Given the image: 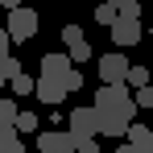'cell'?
Here are the masks:
<instances>
[{
    "mask_svg": "<svg viewBox=\"0 0 153 153\" xmlns=\"http://www.w3.org/2000/svg\"><path fill=\"white\" fill-rule=\"evenodd\" d=\"M79 87H83V75H79V71H71V75L62 79V91H66V95H71V91H79Z\"/></svg>",
    "mask_w": 153,
    "mask_h": 153,
    "instance_id": "cell-22",
    "label": "cell"
},
{
    "mask_svg": "<svg viewBox=\"0 0 153 153\" xmlns=\"http://www.w3.org/2000/svg\"><path fill=\"white\" fill-rule=\"evenodd\" d=\"M66 132H71L75 141H91V137L100 132V112H95V108H75V112L66 116Z\"/></svg>",
    "mask_w": 153,
    "mask_h": 153,
    "instance_id": "cell-3",
    "label": "cell"
},
{
    "mask_svg": "<svg viewBox=\"0 0 153 153\" xmlns=\"http://www.w3.org/2000/svg\"><path fill=\"white\" fill-rule=\"evenodd\" d=\"M100 132H103V137H120V141H124V137H128V120H120V116H100Z\"/></svg>",
    "mask_w": 153,
    "mask_h": 153,
    "instance_id": "cell-11",
    "label": "cell"
},
{
    "mask_svg": "<svg viewBox=\"0 0 153 153\" xmlns=\"http://www.w3.org/2000/svg\"><path fill=\"white\" fill-rule=\"evenodd\" d=\"M37 25H42V17H37V8H29V4H21L17 13H8V21H4V29H8L13 42H29V37H37Z\"/></svg>",
    "mask_w": 153,
    "mask_h": 153,
    "instance_id": "cell-2",
    "label": "cell"
},
{
    "mask_svg": "<svg viewBox=\"0 0 153 153\" xmlns=\"http://www.w3.org/2000/svg\"><path fill=\"white\" fill-rule=\"evenodd\" d=\"M42 103H50V108H58V103L66 100V91H62V83H50V79H37V91H33Z\"/></svg>",
    "mask_w": 153,
    "mask_h": 153,
    "instance_id": "cell-9",
    "label": "cell"
},
{
    "mask_svg": "<svg viewBox=\"0 0 153 153\" xmlns=\"http://www.w3.org/2000/svg\"><path fill=\"white\" fill-rule=\"evenodd\" d=\"M95 21H100V25H116V21H120V17H116V8H112V4H108V0H100V4H95Z\"/></svg>",
    "mask_w": 153,
    "mask_h": 153,
    "instance_id": "cell-15",
    "label": "cell"
},
{
    "mask_svg": "<svg viewBox=\"0 0 153 153\" xmlns=\"http://www.w3.org/2000/svg\"><path fill=\"white\" fill-rule=\"evenodd\" d=\"M8 87H13L17 95H33V91H37V79H33V75H17Z\"/></svg>",
    "mask_w": 153,
    "mask_h": 153,
    "instance_id": "cell-16",
    "label": "cell"
},
{
    "mask_svg": "<svg viewBox=\"0 0 153 153\" xmlns=\"http://www.w3.org/2000/svg\"><path fill=\"white\" fill-rule=\"evenodd\" d=\"M128 145H132V153H153V128L145 124H128Z\"/></svg>",
    "mask_w": 153,
    "mask_h": 153,
    "instance_id": "cell-8",
    "label": "cell"
},
{
    "mask_svg": "<svg viewBox=\"0 0 153 153\" xmlns=\"http://www.w3.org/2000/svg\"><path fill=\"white\" fill-rule=\"evenodd\" d=\"M141 37H145V25H141V21H124V17H120V21L112 25V42L124 46V50H128V46H137Z\"/></svg>",
    "mask_w": 153,
    "mask_h": 153,
    "instance_id": "cell-7",
    "label": "cell"
},
{
    "mask_svg": "<svg viewBox=\"0 0 153 153\" xmlns=\"http://www.w3.org/2000/svg\"><path fill=\"white\" fill-rule=\"evenodd\" d=\"M8 46H13V37H8V29H0V62H4V58H13V54H8Z\"/></svg>",
    "mask_w": 153,
    "mask_h": 153,
    "instance_id": "cell-24",
    "label": "cell"
},
{
    "mask_svg": "<svg viewBox=\"0 0 153 153\" xmlns=\"http://www.w3.org/2000/svg\"><path fill=\"white\" fill-rule=\"evenodd\" d=\"M132 103H137V108H153V87H141V91H132Z\"/></svg>",
    "mask_w": 153,
    "mask_h": 153,
    "instance_id": "cell-20",
    "label": "cell"
},
{
    "mask_svg": "<svg viewBox=\"0 0 153 153\" xmlns=\"http://www.w3.org/2000/svg\"><path fill=\"white\" fill-rule=\"evenodd\" d=\"M0 75L13 83V79H17V75H25V71H21V62H17V58H4V62H0Z\"/></svg>",
    "mask_w": 153,
    "mask_h": 153,
    "instance_id": "cell-18",
    "label": "cell"
},
{
    "mask_svg": "<svg viewBox=\"0 0 153 153\" xmlns=\"http://www.w3.org/2000/svg\"><path fill=\"white\" fill-rule=\"evenodd\" d=\"M37 66H42V79H50V83H62V79L75 71L71 54H46V58H42Z\"/></svg>",
    "mask_w": 153,
    "mask_h": 153,
    "instance_id": "cell-6",
    "label": "cell"
},
{
    "mask_svg": "<svg viewBox=\"0 0 153 153\" xmlns=\"http://www.w3.org/2000/svg\"><path fill=\"white\" fill-rule=\"evenodd\" d=\"M87 58H91V42H79L71 50V62H87Z\"/></svg>",
    "mask_w": 153,
    "mask_h": 153,
    "instance_id": "cell-21",
    "label": "cell"
},
{
    "mask_svg": "<svg viewBox=\"0 0 153 153\" xmlns=\"http://www.w3.org/2000/svg\"><path fill=\"white\" fill-rule=\"evenodd\" d=\"M128 91H141V87H149V66H141V62H132L128 66Z\"/></svg>",
    "mask_w": 153,
    "mask_h": 153,
    "instance_id": "cell-13",
    "label": "cell"
},
{
    "mask_svg": "<svg viewBox=\"0 0 153 153\" xmlns=\"http://www.w3.org/2000/svg\"><path fill=\"white\" fill-rule=\"evenodd\" d=\"M62 42H66L71 50H75L79 42H87V37H83V25H62Z\"/></svg>",
    "mask_w": 153,
    "mask_h": 153,
    "instance_id": "cell-17",
    "label": "cell"
},
{
    "mask_svg": "<svg viewBox=\"0 0 153 153\" xmlns=\"http://www.w3.org/2000/svg\"><path fill=\"white\" fill-rule=\"evenodd\" d=\"M4 87H8V79H4V75H0V91H4Z\"/></svg>",
    "mask_w": 153,
    "mask_h": 153,
    "instance_id": "cell-27",
    "label": "cell"
},
{
    "mask_svg": "<svg viewBox=\"0 0 153 153\" xmlns=\"http://www.w3.org/2000/svg\"><path fill=\"white\" fill-rule=\"evenodd\" d=\"M112 8H116V17H124V21H141V0H108Z\"/></svg>",
    "mask_w": 153,
    "mask_h": 153,
    "instance_id": "cell-12",
    "label": "cell"
},
{
    "mask_svg": "<svg viewBox=\"0 0 153 153\" xmlns=\"http://www.w3.org/2000/svg\"><path fill=\"white\" fill-rule=\"evenodd\" d=\"M116 153H132V145H120V149H116Z\"/></svg>",
    "mask_w": 153,
    "mask_h": 153,
    "instance_id": "cell-26",
    "label": "cell"
},
{
    "mask_svg": "<svg viewBox=\"0 0 153 153\" xmlns=\"http://www.w3.org/2000/svg\"><path fill=\"white\" fill-rule=\"evenodd\" d=\"M0 153H25V145H21V137L8 128V132H0Z\"/></svg>",
    "mask_w": 153,
    "mask_h": 153,
    "instance_id": "cell-14",
    "label": "cell"
},
{
    "mask_svg": "<svg viewBox=\"0 0 153 153\" xmlns=\"http://www.w3.org/2000/svg\"><path fill=\"white\" fill-rule=\"evenodd\" d=\"M91 108H95L100 116H120V120H128V124H132V116H137V103H132L128 83H120V87H100Z\"/></svg>",
    "mask_w": 153,
    "mask_h": 153,
    "instance_id": "cell-1",
    "label": "cell"
},
{
    "mask_svg": "<svg viewBox=\"0 0 153 153\" xmlns=\"http://www.w3.org/2000/svg\"><path fill=\"white\" fill-rule=\"evenodd\" d=\"M17 116H21V108L8 100V95H0V132H8V128L17 132Z\"/></svg>",
    "mask_w": 153,
    "mask_h": 153,
    "instance_id": "cell-10",
    "label": "cell"
},
{
    "mask_svg": "<svg viewBox=\"0 0 153 153\" xmlns=\"http://www.w3.org/2000/svg\"><path fill=\"white\" fill-rule=\"evenodd\" d=\"M149 33H153V29H149Z\"/></svg>",
    "mask_w": 153,
    "mask_h": 153,
    "instance_id": "cell-28",
    "label": "cell"
},
{
    "mask_svg": "<svg viewBox=\"0 0 153 153\" xmlns=\"http://www.w3.org/2000/svg\"><path fill=\"white\" fill-rule=\"evenodd\" d=\"M75 153H100V141L91 137V141H75Z\"/></svg>",
    "mask_w": 153,
    "mask_h": 153,
    "instance_id": "cell-23",
    "label": "cell"
},
{
    "mask_svg": "<svg viewBox=\"0 0 153 153\" xmlns=\"http://www.w3.org/2000/svg\"><path fill=\"white\" fill-rule=\"evenodd\" d=\"M37 153H75V137L66 128H46L37 132Z\"/></svg>",
    "mask_w": 153,
    "mask_h": 153,
    "instance_id": "cell-4",
    "label": "cell"
},
{
    "mask_svg": "<svg viewBox=\"0 0 153 153\" xmlns=\"http://www.w3.org/2000/svg\"><path fill=\"white\" fill-rule=\"evenodd\" d=\"M128 66H132V62H124V54H103V58H100L103 87H120V83L128 79Z\"/></svg>",
    "mask_w": 153,
    "mask_h": 153,
    "instance_id": "cell-5",
    "label": "cell"
},
{
    "mask_svg": "<svg viewBox=\"0 0 153 153\" xmlns=\"http://www.w3.org/2000/svg\"><path fill=\"white\" fill-rule=\"evenodd\" d=\"M21 128H25V132H37V112H21V116H17V132H21Z\"/></svg>",
    "mask_w": 153,
    "mask_h": 153,
    "instance_id": "cell-19",
    "label": "cell"
},
{
    "mask_svg": "<svg viewBox=\"0 0 153 153\" xmlns=\"http://www.w3.org/2000/svg\"><path fill=\"white\" fill-rule=\"evenodd\" d=\"M0 4H4L8 13H17V8H21V0H0Z\"/></svg>",
    "mask_w": 153,
    "mask_h": 153,
    "instance_id": "cell-25",
    "label": "cell"
}]
</instances>
